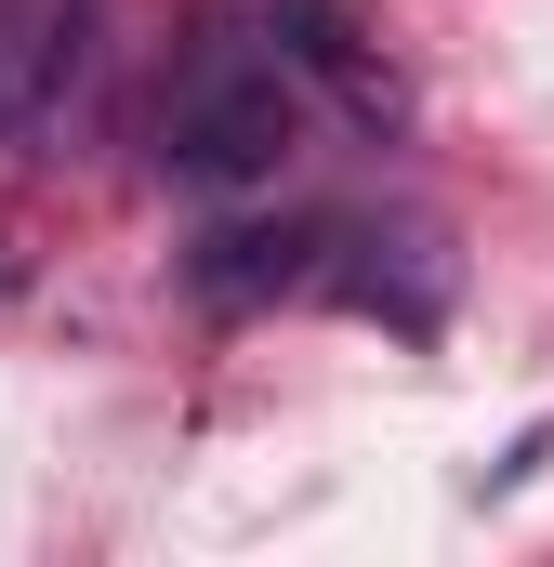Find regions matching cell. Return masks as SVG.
Wrapping results in <instances>:
<instances>
[{
    "instance_id": "6da1fadb",
    "label": "cell",
    "mask_w": 554,
    "mask_h": 567,
    "mask_svg": "<svg viewBox=\"0 0 554 567\" xmlns=\"http://www.w3.org/2000/svg\"><path fill=\"white\" fill-rule=\"evenodd\" d=\"M304 145V93H290V66H277V40L252 27H212L185 66H172V93H158V172H185V185H277V158Z\"/></svg>"
},
{
    "instance_id": "3957f363",
    "label": "cell",
    "mask_w": 554,
    "mask_h": 567,
    "mask_svg": "<svg viewBox=\"0 0 554 567\" xmlns=\"http://www.w3.org/2000/svg\"><path fill=\"white\" fill-rule=\"evenodd\" d=\"M0 290H13V265H0Z\"/></svg>"
},
{
    "instance_id": "7a4b0ae2",
    "label": "cell",
    "mask_w": 554,
    "mask_h": 567,
    "mask_svg": "<svg viewBox=\"0 0 554 567\" xmlns=\"http://www.w3.org/2000/svg\"><path fill=\"white\" fill-rule=\"evenodd\" d=\"M13 66H27V13L0 0V106H13Z\"/></svg>"
}]
</instances>
